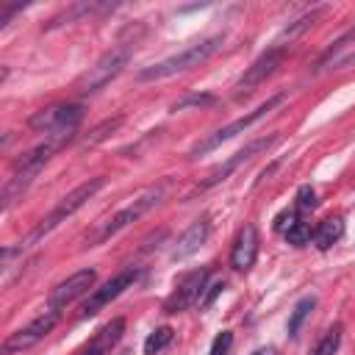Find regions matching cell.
Instances as JSON below:
<instances>
[{
    "label": "cell",
    "mask_w": 355,
    "mask_h": 355,
    "mask_svg": "<svg viewBox=\"0 0 355 355\" xmlns=\"http://www.w3.org/2000/svg\"><path fill=\"white\" fill-rule=\"evenodd\" d=\"M69 139H72V136H47L42 144H36L33 150H28L22 158L14 161V172H11V178L6 180V186H3V211H8V208L22 197V191H25V189L31 186V180L42 172V166L53 158V153L61 150Z\"/></svg>",
    "instance_id": "cell-1"
},
{
    "label": "cell",
    "mask_w": 355,
    "mask_h": 355,
    "mask_svg": "<svg viewBox=\"0 0 355 355\" xmlns=\"http://www.w3.org/2000/svg\"><path fill=\"white\" fill-rule=\"evenodd\" d=\"M103 186H105V178H103V175L89 178V180H83L80 186H75V189H72L67 197H61V202H58V205H55V208H53V211H50V214H47V216L33 227V230H31V236L25 239V244H19V250H22V247L36 244L42 236H47L53 227H58L67 216H72L78 208H83V205H86V202H89V200H92Z\"/></svg>",
    "instance_id": "cell-2"
},
{
    "label": "cell",
    "mask_w": 355,
    "mask_h": 355,
    "mask_svg": "<svg viewBox=\"0 0 355 355\" xmlns=\"http://www.w3.org/2000/svg\"><path fill=\"white\" fill-rule=\"evenodd\" d=\"M222 44V36H208L202 42H194L189 47H183L180 53L158 61V64H150L139 72V80H161V78H169L175 72H183V69H191V67H200L211 53H216V47Z\"/></svg>",
    "instance_id": "cell-3"
},
{
    "label": "cell",
    "mask_w": 355,
    "mask_h": 355,
    "mask_svg": "<svg viewBox=\"0 0 355 355\" xmlns=\"http://www.w3.org/2000/svg\"><path fill=\"white\" fill-rule=\"evenodd\" d=\"M164 191H166V183H158V186H150V189H144L141 194H136L122 211H116L111 219H105L92 236H89V241L92 244H97V241H105L108 236H114V233H119L122 227H128L130 222H136L139 216H144L153 205H158L161 202V197H164Z\"/></svg>",
    "instance_id": "cell-4"
},
{
    "label": "cell",
    "mask_w": 355,
    "mask_h": 355,
    "mask_svg": "<svg viewBox=\"0 0 355 355\" xmlns=\"http://www.w3.org/2000/svg\"><path fill=\"white\" fill-rule=\"evenodd\" d=\"M83 119V105L80 103H58L50 108L36 111L28 119V128L44 136H72L75 128Z\"/></svg>",
    "instance_id": "cell-5"
},
{
    "label": "cell",
    "mask_w": 355,
    "mask_h": 355,
    "mask_svg": "<svg viewBox=\"0 0 355 355\" xmlns=\"http://www.w3.org/2000/svg\"><path fill=\"white\" fill-rule=\"evenodd\" d=\"M283 103V94H275V97H269L266 103H261L258 108H252V111H247L244 116H239V119H233L230 125H225V128H219V130H214V133H208L205 139H200L191 150H189V155L191 158H200V155H205V153H211V150H216L219 144H225V141H230L233 136H239L241 130H247L250 125H255L258 119H263L275 105H280Z\"/></svg>",
    "instance_id": "cell-6"
},
{
    "label": "cell",
    "mask_w": 355,
    "mask_h": 355,
    "mask_svg": "<svg viewBox=\"0 0 355 355\" xmlns=\"http://www.w3.org/2000/svg\"><path fill=\"white\" fill-rule=\"evenodd\" d=\"M128 55H130V47H128V44L111 47L108 53H103V55L97 58L94 67H89V72L78 80V89H80V92H97V89H103L105 83H111V80L122 72V67L128 64Z\"/></svg>",
    "instance_id": "cell-7"
},
{
    "label": "cell",
    "mask_w": 355,
    "mask_h": 355,
    "mask_svg": "<svg viewBox=\"0 0 355 355\" xmlns=\"http://www.w3.org/2000/svg\"><path fill=\"white\" fill-rule=\"evenodd\" d=\"M55 322H58V311H44V313H39L36 319H31L25 327L14 330V333L3 341V355H14V352L31 349L33 344H39V341L55 327Z\"/></svg>",
    "instance_id": "cell-8"
},
{
    "label": "cell",
    "mask_w": 355,
    "mask_h": 355,
    "mask_svg": "<svg viewBox=\"0 0 355 355\" xmlns=\"http://www.w3.org/2000/svg\"><path fill=\"white\" fill-rule=\"evenodd\" d=\"M208 275H211V269H208V266H202V269H194V272L183 275V277L175 283V291L166 297L164 311H166V313H178V311H186L189 305H194V302L200 300V294L205 291Z\"/></svg>",
    "instance_id": "cell-9"
},
{
    "label": "cell",
    "mask_w": 355,
    "mask_h": 355,
    "mask_svg": "<svg viewBox=\"0 0 355 355\" xmlns=\"http://www.w3.org/2000/svg\"><path fill=\"white\" fill-rule=\"evenodd\" d=\"M136 277H139V272L133 269V266H128V269H122V272H116L108 283H103L97 291H92V297L83 302V308H80V316L86 319V316H94L100 308H105L111 300H116L125 288H130L133 283H136Z\"/></svg>",
    "instance_id": "cell-10"
},
{
    "label": "cell",
    "mask_w": 355,
    "mask_h": 355,
    "mask_svg": "<svg viewBox=\"0 0 355 355\" xmlns=\"http://www.w3.org/2000/svg\"><path fill=\"white\" fill-rule=\"evenodd\" d=\"M92 283H94V269H80V272L69 275L67 280H61L58 286H53V291L47 297L50 311H58V308L69 305L72 300H78L80 294H86L92 288Z\"/></svg>",
    "instance_id": "cell-11"
},
{
    "label": "cell",
    "mask_w": 355,
    "mask_h": 355,
    "mask_svg": "<svg viewBox=\"0 0 355 355\" xmlns=\"http://www.w3.org/2000/svg\"><path fill=\"white\" fill-rule=\"evenodd\" d=\"M275 139H277V136H266V139H255V141H250L244 150H239V153H236V155H230L225 164H219L216 169H211V172H208V178L200 183V189H211V186L222 183V180H225L230 172H236L241 164L252 161V155H255V153H261V150H266V147H269Z\"/></svg>",
    "instance_id": "cell-12"
},
{
    "label": "cell",
    "mask_w": 355,
    "mask_h": 355,
    "mask_svg": "<svg viewBox=\"0 0 355 355\" xmlns=\"http://www.w3.org/2000/svg\"><path fill=\"white\" fill-rule=\"evenodd\" d=\"M255 255H258V230L252 225H244L233 241V250H230V266L236 272H247L252 263H255Z\"/></svg>",
    "instance_id": "cell-13"
},
{
    "label": "cell",
    "mask_w": 355,
    "mask_h": 355,
    "mask_svg": "<svg viewBox=\"0 0 355 355\" xmlns=\"http://www.w3.org/2000/svg\"><path fill=\"white\" fill-rule=\"evenodd\" d=\"M280 58H283V47H280V44H277V47H272V50H266V53H263V55H261V58H258V61H255V64H252V67L239 78V83H236L239 94H241V92H250V89H252V86H258L266 75H272V72H275V67L280 64Z\"/></svg>",
    "instance_id": "cell-14"
},
{
    "label": "cell",
    "mask_w": 355,
    "mask_h": 355,
    "mask_svg": "<svg viewBox=\"0 0 355 355\" xmlns=\"http://www.w3.org/2000/svg\"><path fill=\"white\" fill-rule=\"evenodd\" d=\"M208 230H211V225H208L205 216L197 219V222H191V225L180 233V239H178V244H175V250H172V261H186L189 255H194V252L205 244Z\"/></svg>",
    "instance_id": "cell-15"
},
{
    "label": "cell",
    "mask_w": 355,
    "mask_h": 355,
    "mask_svg": "<svg viewBox=\"0 0 355 355\" xmlns=\"http://www.w3.org/2000/svg\"><path fill=\"white\" fill-rule=\"evenodd\" d=\"M122 333H125V319L116 316V319H111L108 324H103V327L94 333V338H92L78 355H108V352L114 349V344L122 338Z\"/></svg>",
    "instance_id": "cell-16"
},
{
    "label": "cell",
    "mask_w": 355,
    "mask_h": 355,
    "mask_svg": "<svg viewBox=\"0 0 355 355\" xmlns=\"http://www.w3.org/2000/svg\"><path fill=\"white\" fill-rule=\"evenodd\" d=\"M355 44V28H349L341 39H336L333 42V47L319 58V64H316V69L322 72V69H341V64L347 61V55H349V47Z\"/></svg>",
    "instance_id": "cell-17"
},
{
    "label": "cell",
    "mask_w": 355,
    "mask_h": 355,
    "mask_svg": "<svg viewBox=\"0 0 355 355\" xmlns=\"http://www.w3.org/2000/svg\"><path fill=\"white\" fill-rule=\"evenodd\" d=\"M344 236V219L341 216H327L319 222V227L313 230V244L319 250H330L338 239Z\"/></svg>",
    "instance_id": "cell-18"
},
{
    "label": "cell",
    "mask_w": 355,
    "mask_h": 355,
    "mask_svg": "<svg viewBox=\"0 0 355 355\" xmlns=\"http://www.w3.org/2000/svg\"><path fill=\"white\" fill-rule=\"evenodd\" d=\"M313 305H316V297L308 294V297H302V300L291 308V316H288V324H286L288 336H297V333H300V327H302V322L308 319V313L313 311Z\"/></svg>",
    "instance_id": "cell-19"
},
{
    "label": "cell",
    "mask_w": 355,
    "mask_h": 355,
    "mask_svg": "<svg viewBox=\"0 0 355 355\" xmlns=\"http://www.w3.org/2000/svg\"><path fill=\"white\" fill-rule=\"evenodd\" d=\"M172 338H175V330H172L169 324L155 327V330L147 336V341H144V355H155V352H161L164 347H169Z\"/></svg>",
    "instance_id": "cell-20"
},
{
    "label": "cell",
    "mask_w": 355,
    "mask_h": 355,
    "mask_svg": "<svg viewBox=\"0 0 355 355\" xmlns=\"http://www.w3.org/2000/svg\"><path fill=\"white\" fill-rule=\"evenodd\" d=\"M338 344H341V327L336 324V327H330V330L324 333V338L313 347V352H311V355H333V352L338 349Z\"/></svg>",
    "instance_id": "cell-21"
},
{
    "label": "cell",
    "mask_w": 355,
    "mask_h": 355,
    "mask_svg": "<svg viewBox=\"0 0 355 355\" xmlns=\"http://www.w3.org/2000/svg\"><path fill=\"white\" fill-rule=\"evenodd\" d=\"M319 14H322V8H316V11H311V14H302V17H300L294 25H288V28L280 33V42H286V39H294L300 31H305L308 25H313V19H316Z\"/></svg>",
    "instance_id": "cell-22"
},
{
    "label": "cell",
    "mask_w": 355,
    "mask_h": 355,
    "mask_svg": "<svg viewBox=\"0 0 355 355\" xmlns=\"http://www.w3.org/2000/svg\"><path fill=\"white\" fill-rule=\"evenodd\" d=\"M119 122H122V116H114V119H105L103 125H97L94 130H92V136L86 139V147H92V144H97V141H103L108 133H114L116 128H119Z\"/></svg>",
    "instance_id": "cell-23"
},
{
    "label": "cell",
    "mask_w": 355,
    "mask_h": 355,
    "mask_svg": "<svg viewBox=\"0 0 355 355\" xmlns=\"http://www.w3.org/2000/svg\"><path fill=\"white\" fill-rule=\"evenodd\" d=\"M311 236H313L311 225L297 222V225H294V227L286 233V241H288V244H294V247H302V244H308V241H311Z\"/></svg>",
    "instance_id": "cell-24"
},
{
    "label": "cell",
    "mask_w": 355,
    "mask_h": 355,
    "mask_svg": "<svg viewBox=\"0 0 355 355\" xmlns=\"http://www.w3.org/2000/svg\"><path fill=\"white\" fill-rule=\"evenodd\" d=\"M297 222H300V219H297V208H286V211H280V214L275 216L272 227H275L277 233H288V230H291Z\"/></svg>",
    "instance_id": "cell-25"
},
{
    "label": "cell",
    "mask_w": 355,
    "mask_h": 355,
    "mask_svg": "<svg viewBox=\"0 0 355 355\" xmlns=\"http://www.w3.org/2000/svg\"><path fill=\"white\" fill-rule=\"evenodd\" d=\"M316 191H313V186H300L297 189V208H305V211H311V208H316Z\"/></svg>",
    "instance_id": "cell-26"
},
{
    "label": "cell",
    "mask_w": 355,
    "mask_h": 355,
    "mask_svg": "<svg viewBox=\"0 0 355 355\" xmlns=\"http://www.w3.org/2000/svg\"><path fill=\"white\" fill-rule=\"evenodd\" d=\"M211 103H214L211 94H186L183 100H178V103L172 105V111H183V108H189V105H211Z\"/></svg>",
    "instance_id": "cell-27"
},
{
    "label": "cell",
    "mask_w": 355,
    "mask_h": 355,
    "mask_svg": "<svg viewBox=\"0 0 355 355\" xmlns=\"http://www.w3.org/2000/svg\"><path fill=\"white\" fill-rule=\"evenodd\" d=\"M230 344H233V333H230V330H222V333L214 338L208 355H227V352H230Z\"/></svg>",
    "instance_id": "cell-28"
},
{
    "label": "cell",
    "mask_w": 355,
    "mask_h": 355,
    "mask_svg": "<svg viewBox=\"0 0 355 355\" xmlns=\"http://www.w3.org/2000/svg\"><path fill=\"white\" fill-rule=\"evenodd\" d=\"M222 291H225V283H222V280H219V283H214V286H211V291L205 294V300H202L200 305H202V308H208V305H211V302H214V300H216Z\"/></svg>",
    "instance_id": "cell-29"
},
{
    "label": "cell",
    "mask_w": 355,
    "mask_h": 355,
    "mask_svg": "<svg viewBox=\"0 0 355 355\" xmlns=\"http://www.w3.org/2000/svg\"><path fill=\"white\" fill-rule=\"evenodd\" d=\"M252 355H277V352H275V347H261V349H255Z\"/></svg>",
    "instance_id": "cell-30"
},
{
    "label": "cell",
    "mask_w": 355,
    "mask_h": 355,
    "mask_svg": "<svg viewBox=\"0 0 355 355\" xmlns=\"http://www.w3.org/2000/svg\"><path fill=\"white\" fill-rule=\"evenodd\" d=\"M352 64H355V50H352V53H349V55H347V61H344V64H341V67H352Z\"/></svg>",
    "instance_id": "cell-31"
}]
</instances>
